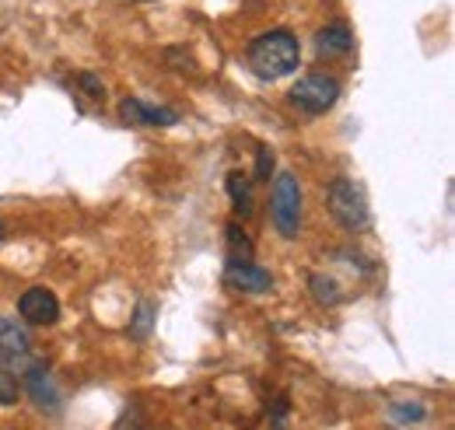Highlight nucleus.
<instances>
[{"label":"nucleus","instance_id":"obj_1","mask_svg":"<svg viewBox=\"0 0 455 430\" xmlns=\"http://www.w3.org/2000/svg\"><path fill=\"white\" fill-rule=\"evenodd\" d=\"M245 60H249V70L259 81H281V77L298 70V63H301V43H298L294 32L274 28V32H263V36H256L249 43Z\"/></svg>","mask_w":455,"mask_h":430},{"label":"nucleus","instance_id":"obj_2","mask_svg":"<svg viewBox=\"0 0 455 430\" xmlns=\"http://www.w3.org/2000/svg\"><path fill=\"white\" fill-rule=\"evenodd\" d=\"M32 361L28 332L11 319H0V406H14L21 399V375Z\"/></svg>","mask_w":455,"mask_h":430},{"label":"nucleus","instance_id":"obj_3","mask_svg":"<svg viewBox=\"0 0 455 430\" xmlns=\"http://www.w3.org/2000/svg\"><path fill=\"white\" fill-rule=\"evenodd\" d=\"M326 207L333 220L340 224L343 231L350 235H364L371 227V207H368V196L364 189L354 182V179H333L330 189H326Z\"/></svg>","mask_w":455,"mask_h":430},{"label":"nucleus","instance_id":"obj_4","mask_svg":"<svg viewBox=\"0 0 455 430\" xmlns=\"http://www.w3.org/2000/svg\"><path fill=\"white\" fill-rule=\"evenodd\" d=\"M270 220L281 238H298L301 231V182L294 171H277L270 189Z\"/></svg>","mask_w":455,"mask_h":430},{"label":"nucleus","instance_id":"obj_5","mask_svg":"<svg viewBox=\"0 0 455 430\" xmlns=\"http://www.w3.org/2000/svg\"><path fill=\"white\" fill-rule=\"evenodd\" d=\"M287 99H291V106H298L301 112L319 115V112L337 106V99H340V81L330 77V74L312 70V74H301V77H298V84L291 88Z\"/></svg>","mask_w":455,"mask_h":430},{"label":"nucleus","instance_id":"obj_6","mask_svg":"<svg viewBox=\"0 0 455 430\" xmlns=\"http://www.w3.org/2000/svg\"><path fill=\"white\" fill-rule=\"evenodd\" d=\"M21 392L32 395V402L43 410V413H60L63 410V395H60V385L53 371L46 368V361H28L25 375H21Z\"/></svg>","mask_w":455,"mask_h":430},{"label":"nucleus","instance_id":"obj_7","mask_svg":"<svg viewBox=\"0 0 455 430\" xmlns=\"http://www.w3.org/2000/svg\"><path fill=\"white\" fill-rule=\"evenodd\" d=\"M18 315L28 325H53L60 319V301L46 287H28L18 298Z\"/></svg>","mask_w":455,"mask_h":430},{"label":"nucleus","instance_id":"obj_8","mask_svg":"<svg viewBox=\"0 0 455 430\" xmlns=\"http://www.w3.org/2000/svg\"><path fill=\"white\" fill-rule=\"evenodd\" d=\"M225 280L235 291H242V294H267V291L274 287L270 269L256 267L252 259H249V263H228Z\"/></svg>","mask_w":455,"mask_h":430},{"label":"nucleus","instance_id":"obj_9","mask_svg":"<svg viewBox=\"0 0 455 430\" xmlns=\"http://www.w3.org/2000/svg\"><path fill=\"white\" fill-rule=\"evenodd\" d=\"M119 112H123L126 123H140V126H175V123H179V112H175V108L148 106V102H140V99H123Z\"/></svg>","mask_w":455,"mask_h":430},{"label":"nucleus","instance_id":"obj_10","mask_svg":"<svg viewBox=\"0 0 455 430\" xmlns=\"http://www.w3.org/2000/svg\"><path fill=\"white\" fill-rule=\"evenodd\" d=\"M350 50H354V32L343 21L319 28V36H315V53L319 56H347Z\"/></svg>","mask_w":455,"mask_h":430},{"label":"nucleus","instance_id":"obj_11","mask_svg":"<svg viewBox=\"0 0 455 430\" xmlns=\"http://www.w3.org/2000/svg\"><path fill=\"white\" fill-rule=\"evenodd\" d=\"M225 186H228V196H231V211L238 217L252 214V189H249V182L242 179V171H231Z\"/></svg>","mask_w":455,"mask_h":430},{"label":"nucleus","instance_id":"obj_12","mask_svg":"<svg viewBox=\"0 0 455 430\" xmlns=\"http://www.w3.org/2000/svg\"><path fill=\"white\" fill-rule=\"evenodd\" d=\"M225 238H228V256H231V263H249V259H252V238L242 231V224H228Z\"/></svg>","mask_w":455,"mask_h":430},{"label":"nucleus","instance_id":"obj_13","mask_svg":"<svg viewBox=\"0 0 455 430\" xmlns=\"http://www.w3.org/2000/svg\"><path fill=\"white\" fill-rule=\"evenodd\" d=\"M308 287H312V298H315L319 305H340L343 291L337 287V280H333V276L312 273V276H308Z\"/></svg>","mask_w":455,"mask_h":430},{"label":"nucleus","instance_id":"obj_14","mask_svg":"<svg viewBox=\"0 0 455 430\" xmlns=\"http://www.w3.org/2000/svg\"><path fill=\"white\" fill-rule=\"evenodd\" d=\"M151 325H155V305L151 301H140V308H137V315L130 322V336L133 339H148L151 336Z\"/></svg>","mask_w":455,"mask_h":430},{"label":"nucleus","instance_id":"obj_15","mask_svg":"<svg viewBox=\"0 0 455 430\" xmlns=\"http://www.w3.org/2000/svg\"><path fill=\"white\" fill-rule=\"evenodd\" d=\"M424 417H427V410L420 402H396L393 406V424H403V427L406 424H420Z\"/></svg>","mask_w":455,"mask_h":430},{"label":"nucleus","instance_id":"obj_16","mask_svg":"<svg viewBox=\"0 0 455 430\" xmlns=\"http://www.w3.org/2000/svg\"><path fill=\"white\" fill-rule=\"evenodd\" d=\"M270 171H274V151L270 147H259L256 151V179L259 182H270Z\"/></svg>","mask_w":455,"mask_h":430},{"label":"nucleus","instance_id":"obj_17","mask_svg":"<svg viewBox=\"0 0 455 430\" xmlns=\"http://www.w3.org/2000/svg\"><path fill=\"white\" fill-rule=\"evenodd\" d=\"M77 84H84V92H88L92 99H102V95H106V88H102V81H99L95 74H81Z\"/></svg>","mask_w":455,"mask_h":430},{"label":"nucleus","instance_id":"obj_18","mask_svg":"<svg viewBox=\"0 0 455 430\" xmlns=\"http://www.w3.org/2000/svg\"><path fill=\"white\" fill-rule=\"evenodd\" d=\"M274 430H287V399H277V413H274Z\"/></svg>","mask_w":455,"mask_h":430},{"label":"nucleus","instance_id":"obj_19","mask_svg":"<svg viewBox=\"0 0 455 430\" xmlns=\"http://www.w3.org/2000/svg\"><path fill=\"white\" fill-rule=\"evenodd\" d=\"M0 238H4V224H0Z\"/></svg>","mask_w":455,"mask_h":430}]
</instances>
